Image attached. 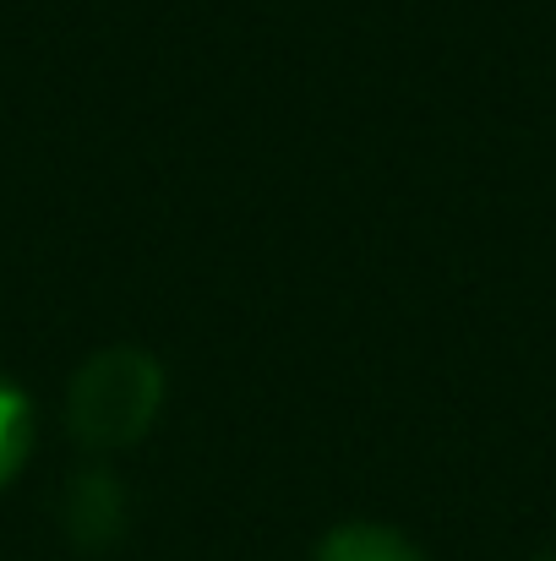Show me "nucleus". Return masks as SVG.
Masks as SVG:
<instances>
[{
    "mask_svg": "<svg viewBox=\"0 0 556 561\" xmlns=\"http://www.w3.org/2000/svg\"><path fill=\"white\" fill-rule=\"evenodd\" d=\"M164 366L137 350V344H115L82 360V371L71 376L66 392V425L82 447L93 453H115V447H137L154 420L164 414Z\"/></svg>",
    "mask_w": 556,
    "mask_h": 561,
    "instance_id": "1",
    "label": "nucleus"
},
{
    "mask_svg": "<svg viewBox=\"0 0 556 561\" xmlns=\"http://www.w3.org/2000/svg\"><path fill=\"white\" fill-rule=\"evenodd\" d=\"M60 524L71 535V546L82 551H110L126 535V491L110 469H82L71 474L66 496H60Z\"/></svg>",
    "mask_w": 556,
    "mask_h": 561,
    "instance_id": "2",
    "label": "nucleus"
},
{
    "mask_svg": "<svg viewBox=\"0 0 556 561\" xmlns=\"http://www.w3.org/2000/svg\"><path fill=\"white\" fill-rule=\"evenodd\" d=\"M311 561H425L398 529H382V524H344L333 529Z\"/></svg>",
    "mask_w": 556,
    "mask_h": 561,
    "instance_id": "3",
    "label": "nucleus"
},
{
    "mask_svg": "<svg viewBox=\"0 0 556 561\" xmlns=\"http://www.w3.org/2000/svg\"><path fill=\"white\" fill-rule=\"evenodd\" d=\"M33 398L0 376V485H11L33 453Z\"/></svg>",
    "mask_w": 556,
    "mask_h": 561,
    "instance_id": "4",
    "label": "nucleus"
},
{
    "mask_svg": "<svg viewBox=\"0 0 556 561\" xmlns=\"http://www.w3.org/2000/svg\"><path fill=\"white\" fill-rule=\"evenodd\" d=\"M541 561H556V557H541Z\"/></svg>",
    "mask_w": 556,
    "mask_h": 561,
    "instance_id": "5",
    "label": "nucleus"
}]
</instances>
